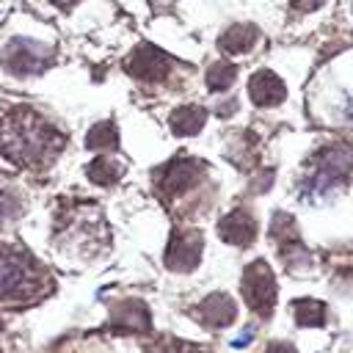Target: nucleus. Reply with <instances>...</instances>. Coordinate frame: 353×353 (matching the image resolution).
<instances>
[{
  "label": "nucleus",
  "instance_id": "nucleus-17",
  "mask_svg": "<svg viewBox=\"0 0 353 353\" xmlns=\"http://www.w3.org/2000/svg\"><path fill=\"white\" fill-rule=\"evenodd\" d=\"M116 138H119L116 124H110V121H99V124L91 127V132L85 135V143H88L91 149H108V146H116Z\"/></svg>",
  "mask_w": 353,
  "mask_h": 353
},
{
  "label": "nucleus",
  "instance_id": "nucleus-7",
  "mask_svg": "<svg viewBox=\"0 0 353 353\" xmlns=\"http://www.w3.org/2000/svg\"><path fill=\"white\" fill-rule=\"evenodd\" d=\"M127 69H130V74H135L138 80H160V77L168 72V58H165L160 50H154L152 44H141V47L132 52Z\"/></svg>",
  "mask_w": 353,
  "mask_h": 353
},
{
  "label": "nucleus",
  "instance_id": "nucleus-21",
  "mask_svg": "<svg viewBox=\"0 0 353 353\" xmlns=\"http://www.w3.org/2000/svg\"><path fill=\"white\" fill-rule=\"evenodd\" d=\"M52 3H55V6H61V8H66V6H72L74 0H52Z\"/></svg>",
  "mask_w": 353,
  "mask_h": 353
},
{
  "label": "nucleus",
  "instance_id": "nucleus-12",
  "mask_svg": "<svg viewBox=\"0 0 353 353\" xmlns=\"http://www.w3.org/2000/svg\"><path fill=\"white\" fill-rule=\"evenodd\" d=\"M256 28H251V25H234V28H229L221 39H218V47L223 50V52H229V55H237V52H245V50H251V44L256 41Z\"/></svg>",
  "mask_w": 353,
  "mask_h": 353
},
{
  "label": "nucleus",
  "instance_id": "nucleus-5",
  "mask_svg": "<svg viewBox=\"0 0 353 353\" xmlns=\"http://www.w3.org/2000/svg\"><path fill=\"white\" fill-rule=\"evenodd\" d=\"M30 287H33V276L28 273L25 262L11 251H0V301L25 295L30 292Z\"/></svg>",
  "mask_w": 353,
  "mask_h": 353
},
{
  "label": "nucleus",
  "instance_id": "nucleus-14",
  "mask_svg": "<svg viewBox=\"0 0 353 353\" xmlns=\"http://www.w3.org/2000/svg\"><path fill=\"white\" fill-rule=\"evenodd\" d=\"M121 174H124V165L116 163V160H110V157H97L88 165V179L97 182V185H113Z\"/></svg>",
  "mask_w": 353,
  "mask_h": 353
},
{
  "label": "nucleus",
  "instance_id": "nucleus-2",
  "mask_svg": "<svg viewBox=\"0 0 353 353\" xmlns=\"http://www.w3.org/2000/svg\"><path fill=\"white\" fill-rule=\"evenodd\" d=\"M243 295H245V303L256 314H268L273 309L276 281H273V273H270L268 262L256 259V262H251L245 268V273H243Z\"/></svg>",
  "mask_w": 353,
  "mask_h": 353
},
{
  "label": "nucleus",
  "instance_id": "nucleus-8",
  "mask_svg": "<svg viewBox=\"0 0 353 353\" xmlns=\"http://www.w3.org/2000/svg\"><path fill=\"white\" fill-rule=\"evenodd\" d=\"M218 234L232 245H248L256 237V221L248 210H232L218 221Z\"/></svg>",
  "mask_w": 353,
  "mask_h": 353
},
{
  "label": "nucleus",
  "instance_id": "nucleus-15",
  "mask_svg": "<svg viewBox=\"0 0 353 353\" xmlns=\"http://www.w3.org/2000/svg\"><path fill=\"white\" fill-rule=\"evenodd\" d=\"M292 312L301 325H323L325 323V303H320V301L301 298L292 303Z\"/></svg>",
  "mask_w": 353,
  "mask_h": 353
},
{
  "label": "nucleus",
  "instance_id": "nucleus-6",
  "mask_svg": "<svg viewBox=\"0 0 353 353\" xmlns=\"http://www.w3.org/2000/svg\"><path fill=\"white\" fill-rule=\"evenodd\" d=\"M201 176V163L199 160H190V157H179L174 163H168L160 176H157V188L163 193H182L188 188H193Z\"/></svg>",
  "mask_w": 353,
  "mask_h": 353
},
{
  "label": "nucleus",
  "instance_id": "nucleus-9",
  "mask_svg": "<svg viewBox=\"0 0 353 353\" xmlns=\"http://www.w3.org/2000/svg\"><path fill=\"white\" fill-rule=\"evenodd\" d=\"M248 94L256 105H279L287 97V85L273 74V72H256L248 83Z\"/></svg>",
  "mask_w": 353,
  "mask_h": 353
},
{
  "label": "nucleus",
  "instance_id": "nucleus-1",
  "mask_svg": "<svg viewBox=\"0 0 353 353\" xmlns=\"http://www.w3.org/2000/svg\"><path fill=\"white\" fill-rule=\"evenodd\" d=\"M63 143V135L55 132L39 113L30 108H17L0 119V152L19 165H39L50 160Z\"/></svg>",
  "mask_w": 353,
  "mask_h": 353
},
{
  "label": "nucleus",
  "instance_id": "nucleus-16",
  "mask_svg": "<svg viewBox=\"0 0 353 353\" xmlns=\"http://www.w3.org/2000/svg\"><path fill=\"white\" fill-rule=\"evenodd\" d=\"M234 77H237V66L232 61H218L207 72V85H210V91H223L234 83Z\"/></svg>",
  "mask_w": 353,
  "mask_h": 353
},
{
  "label": "nucleus",
  "instance_id": "nucleus-3",
  "mask_svg": "<svg viewBox=\"0 0 353 353\" xmlns=\"http://www.w3.org/2000/svg\"><path fill=\"white\" fill-rule=\"evenodd\" d=\"M3 63L14 74H33V72H41L50 63V50L36 44V41H28V39H14L6 47Z\"/></svg>",
  "mask_w": 353,
  "mask_h": 353
},
{
  "label": "nucleus",
  "instance_id": "nucleus-18",
  "mask_svg": "<svg viewBox=\"0 0 353 353\" xmlns=\"http://www.w3.org/2000/svg\"><path fill=\"white\" fill-rule=\"evenodd\" d=\"M17 212H19V199L14 193H8V190H0V223L14 218Z\"/></svg>",
  "mask_w": 353,
  "mask_h": 353
},
{
  "label": "nucleus",
  "instance_id": "nucleus-20",
  "mask_svg": "<svg viewBox=\"0 0 353 353\" xmlns=\"http://www.w3.org/2000/svg\"><path fill=\"white\" fill-rule=\"evenodd\" d=\"M295 8H301V11H309V8H314V6H320V0H290Z\"/></svg>",
  "mask_w": 353,
  "mask_h": 353
},
{
  "label": "nucleus",
  "instance_id": "nucleus-4",
  "mask_svg": "<svg viewBox=\"0 0 353 353\" xmlns=\"http://www.w3.org/2000/svg\"><path fill=\"white\" fill-rule=\"evenodd\" d=\"M199 259H201V234L193 229L174 232L165 248V265L171 270H193Z\"/></svg>",
  "mask_w": 353,
  "mask_h": 353
},
{
  "label": "nucleus",
  "instance_id": "nucleus-11",
  "mask_svg": "<svg viewBox=\"0 0 353 353\" xmlns=\"http://www.w3.org/2000/svg\"><path fill=\"white\" fill-rule=\"evenodd\" d=\"M204 119H207V110L199 108V105H182L171 113V130L176 135H196L201 127H204Z\"/></svg>",
  "mask_w": 353,
  "mask_h": 353
},
{
  "label": "nucleus",
  "instance_id": "nucleus-10",
  "mask_svg": "<svg viewBox=\"0 0 353 353\" xmlns=\"http://www.w3.org/2000/svg\"><path fill=\"white\" fill-rule=\"evenodd\" d=\"M234 314H237V306L223 292H215V295H210L199 303V317L207 325H229L234 320Z\"/></svg>",
  "mask_w": 353,
  "mask_h": 353
},
{
  "label": "nucleus",
  "instance_id": "nucleus-13",
  "mask_svg": "<svg viewBox=\"0 0 353 353\" xmlns=\"http://www.w3.org/2000/svg\"><path fill=\"white\" fill-rule=\"evenodd\" d=\"M113 320L124 328H132V331H146L149 328V312L141 301H124L121 306H116Z\"/></svg>",
  "mask_w": 353,
  "mask_h": 353
},
{
  "label": "nucleus",
  "instance_id": "nucleus-19",
  "mask_svg": "<svg viewBox=\"0 0 353 353\" xmlns=\"http://www.w3.org/2000/svg\"><path fill=\"white\" fill-rule=\"evenodd\" d=\"M268 353H298L292 345H287V342H273L270 347H268Z\"/></svg>",
  "mask_w": 353,
  "mask_h": 353
}]
</instances>
